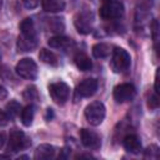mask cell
<instances>
[{
	"label": "cell",
	"instance_id": "cell-1",
	"mask_svg": "<svg viewBox=\"0 0 160 160\" xmlns=\"http://www.w3.org/2000/svg\"><path fill=\"white\" fill-rule=\"evenodd\" d=\"M99 14L104 20H116L124 14V5L120 0H105L99 10Z\"/></svg>",
	"mask_w": 160,
	"mask_h": 160
},
{
	"label": "cell",
	"instance_id": "cell-2",
	"mask_svg": "<svg viewBox=\"0 0 160 160\" xmlns=\"http://www.w3.org/2000/svg\"><path fill=\"white\" fill-rule=\"evenodd\" d=\"M131 58L130 54L122 48H115L111 56V69L114 72H124L130 68Z\"/></svg>",
	"mask_w": 160,
	"mask_h": 160
},
{
	"label": "cell",
	"instance_id": "cell-3",
	"mask_svg": "<svg viewBox=\"0 0 160 160\" xmlns=\"http://www.w3.org/2000/svg\"><path fill=\"white\" fill-rule=\"evenodd\" d=\"M85 119L90 125L98 126L105 118V106L101 101H92L85 108Z\"/></svg>",
	"mask_w": 160,
	"mask_h": 160
},
{
	"label": "cell",
	"instance_id": "cell-4",
	"mask_svg": "<svg viewBox=\"0 0 160 160\" xmlns=\"http://www.w3.org/2000/svg\"><path fill=\"white\" fill-rule=\"evenodd\" d=\"M16 74L26 80H35L38 78V65L30 58H22L15 66Z\"/></svg>",
	"mask_w": 160,
	"mask_h": 160
},
{
	"label": "cell",
	"instance_id": "cell-5",
	"mask_svg": "<svg viewBox=\"0 0 160 160\" xmlns=\"http://www.w3.org/2000/svg\"><path fill=\"white\" fill-rule=\"evenodd\" d=\"M30 139L18 129L11 130L10 136H9V142H8V151L9 152H19L20 150L26 149L30 146Z\"/></svg>",
	"mask_w": 160,
	"mask_h": 160
},
{
	"label": "cell",
	"instance_id": "cell-6",
	"mask_svg": "<svg viewBox=\"0 0 160 160\" xmlns=\"http://www.w3.org/2000/svg\"><path fill=\"white\" fill-rule=\"evenodd\" d=\"M49 94L56 104L64 105L66 102V100L69 99L70 88L64 81H55L49 85Z\"/></svg>",
	"mask_w": 160,
	"mask_h": 160
},
{
	"label": "cell",
	"instance_id": "cell-7",
	"mask_svg": "<svg viewBox=\"0 0 160 160\" xmlns=\"http://www.w3.org/2000/svg\"><path fill=\"white\" fill-rule=\"evenodd\" d=\"M75 28L80 34H89L92 30V25H94V15L91 11L84 10L81 12H79L75 16L74 20Z\"/></svg>",
	"mask_w": 160,
	"mask_h": 160
},
{
	"label": "cell",
	"instance_id": "cell-8",
	"mask_svg": "<svg viewBox=\"0 0 160 160\" xmlns=\"http://www.w3.org/2000/svg\"><path fill=\"white\" fill-rule=\"evenodd\" d=\"M135 94H136V89L130 82H124L114 88V99L119 104L130 101L135 96Z\"/></svg>",
	"mask_w": 160,
	"mask_h": 160
},
{
	"label": "cell",
	"instance_id": "cell-9",
	"mask_svg": "<svg viewBox=\"0 0 160 160\" xmlns=\"http://www.w3.org/2000/svg\"><path fill=\"white\" fill-rule=\"evenodd\" d=\"M80 140L82 142V145L90 150H98L101 146V139L100 136L89 129H81L80 130Z\"/></svg>",
	"mask_w": 160,
	"mask_h": 160
},
{
	"label": "cell",
	"instance_id": "cell-10",
	"mask_svg": "<svg viewBox=\"0 0 160 160\" xmlns=\"http://www.w3.org/2000/svg\"><path fill=\"white\" fill-rule=\"evenodd\" d=\"M98 80L96 79H85L82 80L75 90L76 98H90L98 90Z\"/></svg>",
	"mask_w": 160,
	"mask_h": 160
},
{
	"label": "cell",
	"instance_id": "cell-11",
	"mask_svg": "<svg viewBox=\"0 0 160 160\" xmlns=\"http://www.w3.org/2000/svg\"><path fill=\"white\" fill-rule=\"evenodd\" d=\"M49 46L52 48V49H59V50H69L70 48H72L75 45L74 40L70 39V38H66V36H54V38H50L49 41H48Z\"/></svg>",
	"mask_w": 160,
	"mask_h": 160
},
{
	"label": "cell",
	"instance_id": "cell-12",
	"mask_svg": "<svg viewBox=\"0 0 160 160\" xmlns=\"http://www.w3.org/2000/svg\"><path fill=\"white\" fill-rule=\"evenodd\" d=\"M124 148L131 154H139L141 151V141L135 134H128L122 140Z\"/></svg>",
	"mask_w": 160,
	"mask_h": 160
},
{
	"label": "cell",
	"instance_id": "cell-13",
	"mask_svg": "<svg viewBox=\"0 0 160 160\" xmlns=\"http://www.w3.org/2000/svg\"><path fill=\"white\" fill-rule=\"evenodd\" d=\"M55 146L50 145V144H41L36 148L35 154H34V159L36 160H49L52 159L55 156Z\"/></svg>",
	"mask_w": 160,
	"mask_h": 160
},
{
	"label": "cell",
	"instance_id": "cell-14",
	"mask_svg": "<svg viewBox=\"0 0 160 160\" xmlns=\"http://www.w3.org/2000/svg\"><path fill=\"white\" fill-rule=\"evenodd\" d=\"M38 46V39H32V38H26L20 35L16 42V48L19 52H28V51H32L35 48Z\"/></svg>",
	"mask_w": 160,
	"mask_h": 160
},
{
	"label": "cell",
	"instance_id": "cell-15",
	"mask_svg": "<svg viewBox=\"0 0 160 160\" xmlns=\"http://www.w3.org/2000/svg\"><path fill=\"white\" fill-rule=\"evenodd\" d=\"M20 31H21V35H22V36L34 38V39L38 38L34 20L30 19V18H26V19H24V20L21 21V24H20Z\"/></svg>",
	"mask_w": 160,
	"mask_h": 160
},
{
	"label": "cell",
	"instance_id": "cell-16",
	"mask_svg": "<svg viewBox=\"0 0 160 160\" xmlns=\"http://www.w3.org/2000/svg\"><path fill=\"white\" fill-rule=\"evenodd\" d=\"M41 6L46 12H61L65 9L64 0H41Z\"/></svg>",
	"mask_w": 160,
	"mask_h": 160
},
{
	"label": "cell",
	"instance_id": "cell-17",
	"mask_svg": "<svg viewBox=\"0 0 160 160\" xmlns=\"http://www.w3.org/2000/svg\"><path fill=\"white\" fill-rule=\"evenodd\" d=\"M74 61H75V65L79 70L81 71H88L92 68V62L90 60V58L85 54V52H78L74 58Z\"/></svg>",
	"mask_w": 160,
	"mask_h": 160
},
{
	"label": "cell",
	"instance_id": "cell-18",
	"mask_svg": "<svg viewBox=\"0 0 160 160\" xmlns=\"http://www.w3.org/2000/svg\"><path fill=\"white\" fill-rule=\"evenodd\" d=\"M34 115H35V108H34V105H32V104L26 105V106L21 110V114H20L22 125H24V126H30V125L32 124Z\"/></svg>",
	"mask_w": 160,
	"mask_h": 160
},
{
	"label": "cell",
	"instance_id": "cell-19",
	"mask_svg": "<svg viewBox=\"0 0 160 160\" xmlns=\"http://www.w3.org/2000/svg\"><path fill=\"white\" fill-rule=\"evenodd\" d=\"M39 59H40L42 62H45V64H48V65H51V66H56V65L59 64L56 55H55L52 51L48 50V49H41V50H40V52H39Z\"/></svg>",
	"mask_w": 160,
	"mask_h": 160
},
{
	"label": "cell",
	"instance_id": "cell-20",
	"mask_svg": "<svg viewBox=\"0 0 160 160\" xmlns=\"http://www.w3.org/2000/svg\"><path fill=\"white\" fill-rule=\"evenodd\" d=\"M92 55L95 56V58H98V59H102V58H106V56H109V54H110V46L108 45V44H105V42H99V44H95L94 46H92Z\"/></svg>",
	"mask_w": 160,
	"mask_h": 160
},
{
	"label": "cell",
	"instance_id": "cell-21",
	"mask_svg": "<svg viewBox=\"0 0 160 160\" xmlns=\"http://www.w3.org/2000/svg\"><path fill=\"white\" fill-rule=\"evenodd\" d=\"M22 96H24L25 100L30 101V104L36 102V101L39 100V94H38V90H36L35 86H28V88L24 90Z\"/></svg>",
	"mask_w": 160,
	"mask_h": 160
},
{
	"label": "cell",
	"instance_id": "cell-22",
	"mask_svg": "<svg viewBox=\"0 0 160 160\" xmlns=\"http://www.w3.org/2000/svg\"><path fill=\"white\" fill-rule=\"evenodd\" d=\"M48 25H49L50 31H54V32H62L64 31V28H65L64 26V22H62V19H59V18L49 19Z\"/></svg>",
	"mask_w": 160,
	"mask_h": 160
},
{
	"label": "cell",
	"instance_id": "cell-23",
	"mask_svg": "<svg viewBox=\"0 0 160 160\" xmlns=\"http://www.w3.org/2000/svg\"><path fill=\"white\" fill-rule=\"evenodd\" d=\"M6 114L9 115L10 120L14 119L18 114H20V104L15 100H11L8 105H6Z\"/></svg>",
	"mask_w": 160,
	"mask_h": 160
},
{
	"label": "cell",
	"instance_id": "cell-24",
	"mask_svg": "<svg viewBox=\"0 0 160 160\" xmlns=\"http://www.w3.org/2000/svg\"><path fill=\"white\" fill-rule=\"evenodd\" d=\"M150 29H151L152 40L155 42V50H156L158 49V41H159V22H158V20H152V22L150 25Z\"/></svg>",
	"mask_w": 160,
	"mask_h": 160
},
{
	"label": "cell",
	"instance_id": "cell-25",
	"mask_svg": "<svg viewBox=\"0 0 160 160\" xmlns=\"http://www.w3.org/2000/svg\"><path fill=\"white\" fill-rule=\"evenodd\" d=\"M145 158L150 159H158L159 158V148L156 145H150L145 150Z\"/></svg>",
	"mask_w": 160,
	"mask_h": 160
},
{
	"label": "cell",
	"instance_id": "cell-26",
	"mask_svg": "<svg viewBox=\"0 0 160 160\" xmlns=\"http://www.w3.org/2000/svg\"><path fill=\"white\" fill-rule=\"evenodd\" d=\"M148 106H149L150 109H156V108L159 106V98H158V94H156V92L152 94V95L149 98V100H148Z\"/></svg>",
	"mask_w": 160,
	"mask_h": 160
},
{
	"label": "cell",
	"instance_id": "cell-27",
	"mask_svg": "<svg viewBox=\"0 0 160 160\" xmlns=\"http://www.w3.org/2000/svg\"><path fill=\"white\" fill-rule=\"evenodd\" d=\"M21 1H22L24 6H25L26 9H29V10L38 8V5H39V2H40V0H21Z\"/></svg>",
	"mask_w": 160,
	"mask_h": 160
},
{
	"label": "cell",
	"instance_id": "cell-28",
	"mask_svg": "<svg viewBox=\"0 0 160 160\" xmlns=\"http://www.w3.org/2000/svg\"><path fill=\"white\" fill-rule=\"evenodd\" d=\"M9 120H10V118H9V115L6 114V111L0 110V126H5V125L9 122Z\"/></svg>",
	"mask_w": 160,
	"mask_h": 160
},
{
	"label": "cell",
	"instance_id": "cell-29",
	"mask_svg": "<svg viewBox=\"0 0 160 160\" xmlns=\"http://www.w3.org/2000/svg\"><path fill=\"white\" fill-rule=\"evenodd\" d=\"M5 142H6V135H5L4 131H0V149L4 148Z\"/></svg>",
	"mask_w": 160,
	"mask_h": 160
},
{
	"label": "cell",
	"instance_id": "cell-30",
	"mask_svg": "<svg viewBox=\"0 0 160 160\" xmlns=\"http://www.w3.org/2000/svg\"><path fill=\"white\" fill-rule=\"evenodd\" d=\"M154 89H155V92L159 94V70H156V74H155V85H154Z\"/></svg>",
	"mask_w": 160,
	"mask_h": 160
},
{
	"label": "cell",
	"instance_id": "cell-31",
	"mask_svg": "<svg viewBox=\"0 0 160 160\" xmlns=\"http://www.w3.org/2000/svg\"><path fill=\"white\" fill-rule=\"evenodd\" d=\"M5 96H6V90H5V88H2L0 85V99H4Z\"/></svg>",
	"mask_w": 160,
	"mask_h": 160
},
{
	"label": "cell",
	"instance_id": "cell-32",
	"mask_svg": "<svg viewBox=\"0 0 160 160\" xmlns=\"http://www.w3.org/2000/svg\"><path fill=\"white\" fill-rule=\"evenodd\" d=\"M10 158V155H2V154H0V159H9Z\"/></svg>",
	"mask_w": 160,
	"mask_h": 160
},
{
	"label": "cell",
	"instance_id": "cell-33",
	"mask_svg": "<svg viewBox=\"0 0 160 160\" xmlns=\"http://www.w3.org/2000/svg\"><path fill=\"white\" fill-rule=\"evenodd\" d=\"M0 8H1V0H0Z\"/></svg>",
	"mask_w": 160,
	"mask_h": 160
}]
</instances>
